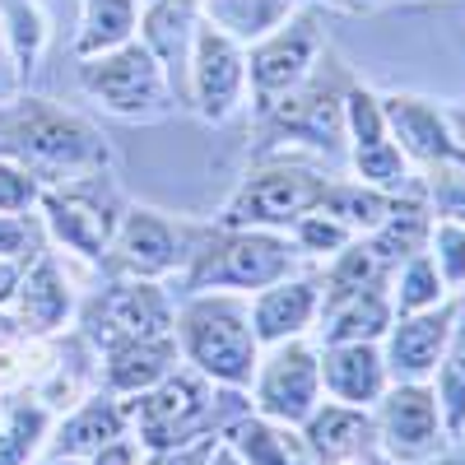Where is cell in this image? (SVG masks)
<instances>
[{"label":"cell","mask_w":465,"mask_h":465,"mask_svg":"<svg viewBox=\"0 0 465 465\" xmlns=\"http://www.w3.org/2000/svg\"><path fill=\"white\" fill-rule=\"evenodd\" d=\"M186 344H191V359L205 372H214L223 381L252 377L256 340H252V326L238 302H196L186 312Z\"/></svg>","instance_id":"cell-1"},{"label":"cell","mask_w":465,"mask_h":465,"mask_svg":"<svg viewBox=\"0 0 465 465\" xmlns=\"http://www.w3.org/2000/svg\"><path fill=\"white\" fill-rule=\"evenodd\" d=\"M322 191L326 182L302 173V168H275V173H261L252 177L238 201L228 210V223H298L307 210L322 205Z\"/></svg>","instance_id":"cell-2"},{"label":"cell","mask_w":465,"mask_h":465,"mask_svg":"<svg viewBox=\"0 0 465 465\" xmlns=\"http://www.w3.org/2000/svg\"><path fill=\"white\" fill-rule=\"evenodd\" d=\"M344 116H349V131H354V168H359V177L377 191H401L410 168H405L401 144H391L381 103L368 89H354L344 98Z\"/></svg>","instance_id":"cell-3"},{"label":"cell","mask_w":465,"mask_h":465,"mask_svg":"<svg viewBox=\"0 0 465 465\" xmlns=\"http://www.w3.org/2000/svg\"><path fill=\"white\" fill-rule=\"evenodd\" d=\"M317 47H322L317 19L302 15V19L284 24V28L252 56V84H256V94L265 98V107H270V98H275V94H289V89L302 84V74L312 70Z\"/></svg>","instance_id":"cell-4"},{"label":"cell","mask_w":465,"mask_h":465,"mask_svg":"<svg viewBox=\"0 0 465 465\" xmlns=\"http://www.w3.org/2000/svg\"><path fill=\"white\" fill-rule=\"evenodd\" d=\"M381 116H386V131L401 140V153L419 159L423 168L460 159L456 135H451V122H447L433 103L410 98V94H396V98L381 103Z\"/></svg>","instance_id":"cell-5"},{"label":"cell","mask_w":465,"mask_h":465,"mask_svg":"<svg viewBox=\"0 0 465 465\" xmlns=\"http://www.w3.org/2000/svg\"><path fill=\"white\" fill-rule=\"evenodd\" d=\"M289 270V247L275 238H256V232H242V238H228L219 252H210L196 270V284H270Z\"/></svg>","instance_id":"cell-6"},{"label":"cell","mask_w":465,"mask_h":465,"mask_svg":"<svg viewBox=\"0 0 465 465\" xmlns=\"http://www.w3.org/2000/svg\"><path fill=\"white\" fill-rule=\"evenodd\" d=\"M0 144L19 149L24 159H37V163H80V159L94 153V135L84 126L65 122V116H56V112H37V107L15 116Z\"/></svg>","instance_id":"cell-7"},{"label":"cell","mask_w":465,"mask_h":465,"mask_svg":"<svg viewBox=\"0 0 465 465\" xmlns=\"http://www.w3.org/2000/svg\"><path fill=\"white\" fill-rule=\"evenodd\" d=\"M317 381H322L317 359L307 354L302 344L280 349L275 363H270V368H265V377H261V410H265V414H275V419L298 423V419L312 414Z\"/></svg>","instance_id":"cell-8"},{"label":"cell","mask_w":465,"mask_h":465,"mask_svg":"<svg viewBox=\"0 0 465 465\" xmlns=\"http://www.w3.org/2000/svg\"><path fill=\"white\" fill-rule=\"evenodd\" d=\"M84 80H89V89H94L107 107H116V112H140V107H149V103H159V94H163L159 70H153L149 52H140V47H126V52H116V56L89 65Z\"/></svg>","instance_id":"cell-9"},{"label":"cell","mask_w":465,"mask_h":465,"mask_svg":"<svg viewBox=\"0 0 465 465\" xmlns=\"http://www.w3.org/2000/svg\"><path fill=\"white\" fill-rule=\"evenodd\" d=\"M381 433H386V447L405 460L429 456L438 442V401L423 386H401L381 405Z\"/></svg>","instance_id":"cell-10"},{"label":"cell","mask_w":465,"mask_h":465,"mask_svg":"<svg viewBox=\"0 0 465 465\" xmlns=\"http://www.w3.org/2000/svg\"><path fill=\"white\" fill-rule=\"evenodd\" d=\"M94 335L107 340V344H131V340H149V335H159L168 326V312H163V298L153 293V289H116L107 293L98 307H94V317H89Z\"/></svg>","instance_id":"cell-11"},{"label":"cell","mask_w":465,"mask_h":465,"mask_svg":"<svg viewBox=\"0 0 465 465\" xmlns=\"http://www.w3.org/2000/svg\"><path fill=\"white\" fill-rule=\"evenodd\" d=\"M242 89V56L219 28H205L196 43V94L205 116H228Z\"/></svg>","instance_id":"cell-12"},{"label":"cell","mask_w":465,"mask_h":465,"mask_svg":"<svg viewBox=\"0 0 465 465\" xmlns=\"http://www.w3.org/2000/svg\"><path fill=\"white\" fill-rule=\"evenodd\" d=\"M201 419H205V391H201L191 377L168 381L163 391H153V396L140 405V423H144V442H149V447L182 442Z\"/></svg>","instance_id":"cell-13"},{"label":"cell","mask_w":465,"mask_h":465,"mask_svg":"<svg viewBox=\"0 0 465 465\" xmlns=\"http://www.w3.org/2000/svg\"><path fill=\"white\" fill-rule=\"evenodd\" d=\"M280 131L284 135H298L307 144H340V131H344V103L326 89V84H312L302 94H289L280 103Z\"/></svg>","instance_id":"cell-14"},{"label":"cell","mask_w":465,"mask_h":465,"mask_svg":"<svg viewBox=\"0 0 465 465\" xmlns=\"http://www.w3.org/2000/svg\"><path fill=\"white\" fill-rule=\"evenodd\" d=\"M451 331V312H410L391 335V368L396 377H423L438 368L442 344Z\"/></svg>","instance_id":"cell-15"},{"label":"cell","mask_w":465,"mask_h":465,"mask_svg":"<svg viewBox=\"0 0 465 465\" xmlns=\"http://www.w3.org/2000/svg\"><path fill=\"white\" fill-rule=\"evenodd\" d=\"M326 386L340 401H349V405L377 401L381 396V359L372 354V344L368 340L335 344L331 359H326Z\"/></svg>","instance_id":"cell-16"},{"label":"cell","mask_w":465,"mask_h":465,"mask_svg":"<svg viewBox=\"0 0 465 465\" xmlns=\"http://www.w3.org/2000/svg\"><path fill=\"white\" fill-rule=\"evenodd\" d=\"M391 322V307H386L381 289H359L340 302H331V326H326V340L331 344H359V340H372L386 331Z\"/></svg>","instance_id":"cell-17"},{"label":"cell","mask_w":465,"mask_h":465,"mask_svg":"<svg viewBox=\"0 0 465 465\" xmlns=\"http://www.w3.org/2000/svg\"><path fill=\"white\" fill-rule=\"evenodd\" d=\"M312 312H317L312 284H280L256 302V335L261 340H284V335L302 331Z\"/></svg>","instance_id":"cell-18"},{"label":"cell","mask_w":465,"mask_h":465,"mask_svg":"<svg viewBox=\"0 0 465 465\" xmlns=\"http://www.w3.org/2000/svg\"><path fill=\"white\" fill-rule=\"evenodd\" d=\"M429 210H423V205H414V201H396L391 205V214H386L377 228H372V252L386 261V265H391V261H401V256H414L419 247H423V238H429Z\"/></svg>","instance_id":"cell-19"},{"label":"cell","mask_w":465,"mask_h":465,"mask_svg":"<svg viewBox=\"0 0 465 465\" xmlns=\"http://www.w3.org/2000/svg\"><path fill=\"white\" fill-rule=\"evenodd\" d=\"M47 210H52L56 232H61V238H65L70 247H80V252H89V256H98V252H103L112 219H107L98 205H89L84 196H52V201H47Z\"/></svg>","instance_id":"cell-20"},{"label":"cell","mask_w":465,"mask_h":465,"mask_svg":"<svg viewBox=\"0 0 465 465\" xmlns=\"http://www.w3.org/2000/svg\"><path fill=\"white\" fill-rule=\"evenodd\" d=\"M307 438H312V447L331 460L340 456H354L368 447L372 429H368V419L359 410H349V405H326L317 419H312V429H307Z\"/></svg>","instance_id":"cell-21"},{"label":"cell","mask_w":465,"mask_h":465,"mask_svg":"<svg viewBox=\"0 0 465 465\" xmlns=\"http://www.w3.org/2000/svg\"><path fill=\"white\" fill-rule=\"evenodd\" d=\"M173 232L153 219V214H135L122 232V261L140 275H159V270L173 265Z\"/></svg>","instance_id":"cell-22"},{"label":"cell","mask_w":465,"mask_h":465,"mask_svg":"<svg viewBox=\"0 0 465 465\" xmlns=\"http://www.w3.org/2000/svg\"><path fill=\"white\" fill-rule=\"evenodd\" d=\"M391 196L386 191H377V186H326L322 191V214H331V219H340L344 228H377L386 214H391Z\"/></svg>","instance_id":"cell-23"},{"label":"cell","mask_w":465,"mask_h":465,"mask_svg":"<svg viewBox=\"0 0 465 465\" xmlns=\"http://www.w3.org/2000/svg\"><path fill=\"white\" fill-rule=\"evenodd\" d=\"M381 280H386V261L368 242L344 247L340 261H335V270H331V302L359 293V289H381Z\"/></svg>","instance_id":"cell-24"},{"label":"cell","mask_w":465,"mask_h":465,"mask_svg":"<svg viewBox=\"0 0 465 465\" xmlns=\"http://www.w3.org/2000/svg\"><path fill=\"white\" fill-rule=\"evenodd\" d=\"M168 363H173V344H168V340H159V344H149V340H131L126 349H116L112 381H116V386H144V381L159 377Z\"/></svg>","instance_id":"cell-25"},{"label":"cell","mask_w":465,"mask_h":465,"mask_svg":"<svg viewBox=\"0 0 465 465\" xmlns=\"http://www.w3.org/2000/svg\"><path fill=\"white\" fill-rule=\"evenodd\" d=\"M186 28H191V0H163L149 15V43L163 56L168 70L182 65V47H186Z\"/></svg>","instance_id":"cell-26"},{"label":"cell","mask_w":465,"mask_h":465,"mask_svg":"<svg viewBox=\"0 0 465 465\" xmlns=\"http://www.w3.org/2000/svg\"><path fill=\"white\" fill-rule=\"evenodd\" d=\"M284 10H289V0H210V15H214L223 28L247 33V37L275 28Z\"/></svg>","instance_id":"cell-27"},{"label":"cell","mask_w":465,"mask_h":465,"mask_svg":"<svg viewBox=\"0 0 465 465\" xmlns=\"http://www.w3.org/2000/svg\"><path fill=\"white\" fill-rule=\"evenodd\" d=\"M126 33H131V0H89L80 52H103L112 43H122Z\"/></svg>","instance_id":"cell-28"},{"label":"cell","mask_w":465,"mask_h":465,"mask_svg":"<svg viewBox=\"0 0 465 465\" xmlns=\"http://www.w3.org/2000/svg\"><path fill=\"white\" fill-rule=\"evenodd\" d=\"M442 410H447V429H465V307H460V322L447 349V363H442Z\"/></svg>","instance_id":"cell-29"},{"label":"cell","mask_w":465,"mask_h":465,"mask_svg":"<svg viewBox=\"0 0 465 465\" xmlns=\"http://www.w3.org/2000/svg\"><path fill=\"white\" fill-rule=\"evenodd\" d=\"M442 298V275H438V261L414 252L410 265H405V280H401V312H429V307H438Z\"/></svg>","instance_id":"cell-30"},{"label":"cell","mask_w":465,"mask_h":465,"mask_svg":"<svg viewBox=\"0 0 465 465\" xmlns=\"http://www.w3.org/2000/svg\"><path fill=\"white\" fill-rule=\"evenodd\" d=\"M24 317L33 326H43V331L65 317V289H61L52 265H37V275L28 280V289H24Z\"/></svg>","instance_id":"cell-31"},{"label":"cell","mask_w":465,"mask_h":465,"mask_svg":"<svg viewBox=\"0 0 465 465\" xmlns=\"http://www.w3.org/2000/svg\"><path fill=\"white\" fill-rule=\"evenodd\" d=\"M238 447L247 451L252 465H302L293 442L280 438V433H270L265 423H242V429H238Z\"/></svg>","instance_id":"cell-32"},{"label":"cell","mask_w":465,"mask_h":465,"mask_svg":"<svg viewBox=\"0 0 465 465\" xmlns=\"http://www.w3.org/2000/svg\"><path fill=\"white\" fill-rule=\"evenodd\" d=\"M116 429H122V414L107 410V405H94V410H84V414L65 429L61 447H65V451H89V447H98V442H112Z\"/></svg>","instance_id":"cell-33"},{"label":"cell","mask_w":465,"mask_h":465,"mask_svg":"<svg viewBox=\"0 0 465 465\" xmlns=\"http://www.w3.org/2000/svg\"><path fill=\"white\" fill-rule=\"evenodd\" d=\"M433 252H438V275L447 284H465V223L456 219H438L429 228Z\"/></svg>","instance_id":"cell-34"},{"label":"cell","mask_w":465,"mask_h":465,"mask_svg":"<svg viewBox=\"0 0 465 465\" xmlns=\"http://www.w3.org/2000/svg\"><path fill=\"white\" fill-rule=\"evenodd\" d=\"M433 201H438V214L442 219L465 223V163L460 159L433 163Z\"/></svg>","instance_id":"cell-35"},{"label":"cell","mask_w":465,"mask_h":465,"mask_svg":"<svg viewBox=\"0 0 465 465\" xmlns=\"http://www.w3.org/2000/svg\"><path fill=\"white\" fill-rule=\"evenodd\" d=\"M298 238L302 247H312V252H340L349 242V228L331 214H302L298 219Z\"/></svg>","instance_id":"cell-36"},{"label":"cell","mask_w":465,"mask_h":465,"mask_svg":"<svg viewBox=\"0 0 465 465\" xmlns=\"http://www.w3.org/2000/svg\"><path fill=\"white\" fill-rule=\"evenodd\" d=\"M28 196H33V182H24L10 168H0V210H19V205H28Z\"/></svg>","instance_id":"cell-37"},{"label":"cell","mask_w":465,"mask_h":465,"mask_svg":"<svg viewBox=\"0 0 465 465\" xmlns=\"http://www.w3.org/2000/svg\"><path fill=\"white\" fill-rule=\"evenodd\" d=\"M24 238H28V228L19 219H0V252H15Z\"/></svg>","instance_id":"cell-38"},{"label":"cell","mask_w":465,"mask_h":465,"mask_svg":"<svg viewBox=\"0 0 465 465\" xmlns=\"http://www.w3.org/2000/svg\"><path fill=\"white\" fill-rule=\"evenodd\" d=\"M98 465H131V447H116V451L98 456Z\"/></svg>","instance_id":"cell-39"},{"label":"cell","mask_w":465,"mask_h":465,"mask_svg":"<svg viewBox=\"0 0 465 465\" xmlns=\"http://www.w3.org/2000/svg\"><path fill=\"white\" fill-rule=\"evenodd\" d=\"M451 126H456L451 135H456V149H460V163H465V112H456V116H451Z\"/></svg>","instance_id":"cell-40"},{"label":"cell","mask_w":465,"mask_h":465,"mask_svg":"<svg viewBox=\"0 0 465 465\" xmlns=\"http://www.w3.org/2000/svg\"><path fill=\"white\" fill-rule=\"evenodd\" d=\"M10 289H15V265L0 261V298H10Z\"/></svg>","instance_id":"cell-41"},{"label":"cell","mask_w":465,"mask_h":465,"mask_svg":"<svg viewBox=\"0 0 465 465\" xmlns=\"http://www.w3.org/2000/svg\"><path fill=\"white\" fill-rule=\"evenodd\" d=\"M335 465H372V460H368V456H363V451H354V456H340V460H335Z\"/></svg>","instance_id":"cell-42"},{"label":"cell","mask_w":465,"mask_h":465,"mask_svg":"<svg viewBox=\"0 0 465 465\" xmlns=\"http://www.w3.org/2000/svg\"><path fill=\"white\" fill-rule=\"evenodd\" d=\"M335 5H349V10H363V5H372V0H335Z\"/></svg>","instance_id":"cell-43"},{"label":"cell","mask_w":465,"mask_h":465,"mask_svg":"<svg viewBox=\"0 0 465 465\" xmlns=\"http://www.w3.org/2000/svg\"><path fill=\"white\" fill-rule=\"evenodd\" d=\"M219 465H232V456H223V460H219Z\"/></svg>","instance_id":"cell-44"},{"label":"cell","mask_w":465,"mask_h":465,"mask_svg":"<svg viewBox=\"0 0 465 465\" xmlns=\"http://www.w3.org/2000/svg\"><path fill=\"white\" fill-rule=\"evenodd\" d=\"M447 465H460V460H447Z\"/></svg>","instance_id":"cell-45"}]
</instances>
